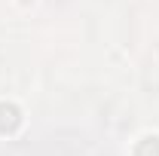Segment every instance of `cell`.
Wrapping results in <instances>:
<instances>
[{
	"mask_svg": "<svg viewBox=\"0 0 159 156\" xmlns=\"http://www.w3.org/2000/svg\"><path fill=\"white\" fill-rule=\"evenodd\" d=\"M21 122V110L16 107V104H0V132H16Z\"/></svg>",
	"mask_w": 159,
	"mask_h": 156,
	"instance_id": "6da1fadb",
	"label": "cell"
},
{
	"mask_svg": "<svg viewBox=\"0 0 159 156\" xmlns=\"http://www.w3.org/2000/svg\"><path fill=\"white\" fill-rule=\"evenodd\" d=\"M135 156H159V138H144L138 144V150H135Z\"/></svg>",
	"mask_w": 159,
	"mask_h": 156,
	"instance_id": "7a4b0ae2",
	"label": "cell"
}]
</instances>
